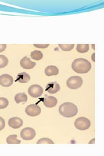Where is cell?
Instances as JSON below:
<instances>
[{
  "label": "cell",
  "mask_w": 104,
  "mask_h": 156,
  "mask_svg": "<svg viewBox=\"0 0 104 156\" xmlns=\"http://www.w3.org/2000/svg\"><path fill=\"white\" fill-rule=\"evenodd\" d=\"M59 46L60 47L62 50L64 51H69L73 50L74 47V44H59Z\"/></svg>",
  "instance_id": "20"
},
{
  "label": "cell",
  "mask_w": 104,
  "mask_h": 156,
  "mask_svg": "<svg viewBox=\"0 0 104 156\" xmlns=\"http://www.w3.org/2000/svg\"><path fill=\"white\" fill-rule=\"evenodd\" d=\"M60 89H61L60 85H59L57 83L52 82V83H49L47 85L46 90L49 93L55 94L56 92L60 90Z\"/></svg>",
  "instance_id": "12"
},
{
  "label": "cell",
  "mask_w": 104,
  "mask_h": 156,
  "mask_svg": "<svg viewBox=\"0 0 104 156\" xmlns=\"http://www.w3.org/2000/svg\"><path fill=\"white\" fill-rule=\"evenodd\" d=\"M91 121L88 119L85 118V117H80L77 118L75 122H74V125H75L76 128L81 131H85L87 130L90 128L91 126Z\"/></svg>",
  "instance_id": "4"
},
{
  "label": "cell",
  "mask_w": 104,
  "mask_h": 156,
  "mask_svg": "<svg viewBox=\"0 0 104 156\" xmlns=\"http://www.w3.org/2000/svg\"><path fill=\"white\" fill-rule=\"evenodd\" d=\"M76 50L81 53H87L89 50L88 44H77L76 47Z\"/></svg>",
  "instance_id": "18"
},
{
  "label": "cell",
  "mask_w": 104,
  "mask_h": 156,
  "mask_svg": "<svg viewBox=\"0 0 104 156\" xmlns=\"http://www.w3.org/2000/svg\"><path fill=\"white\" fill-rule=\"evenodd\" d=\"M7 143L8 144H20L21 140L17 139L16 135H9L7 138Z\"/></svg>",
  "instance_id": "16"
},
{
  "label": "cell",
  "mask_w": 104,
  "mask_h": 156,
  "mask_svg": "<svg viewBox=\"0 0 104 156\" xmlns=\"http://www.w3.org/2000/svg\"><path fill=\"white\" fill-rule=\"evenodd\" d=\"M26 113L29 116H37L41 113V107L36 104H31L26 109Z\"/></svg>",
  "instance_id": "6"
},
{
  "label": "cell",
  "mask_w": 104,
  "mask_h": 156,
  "mask_svg": "<svg viewBox=\"0 0 104 156\" xmlns=\"http://www.w3.org/2000/svg\"><path fill=\"white\" fill-rule=\"evenodd\" d=\"M6 48H7L6 44H0V53L5 50Z\"/></svg>",
  "instance_id": "25"
},
{
  "label": "cell",
  "mask_w": 104,
  "mask_h": 156,
  "mask_svg": "<svg viewBox=\"0 0 104 156\" xmlns=\"http://www.w3.org/2000/svg\"><path fill=\"white\" fill-rule=\"evenodd\" d=\"M59 113L63 116L66 118H71L75 116L78 112L77 106L70 102H66L60 105L59 108Z\"/></svg>",
  "instance_id": "2"
},
{
  "label": "cell",
  "mask_w": 104,
  "mask_h": 156,
  "mask_svg": "<svg viewBox=\"0 0 104 156\" xmlns=\"http://www.w3.org/2000/svg\"><path fill=\"white\" fill-rule=\"evenodd\" d=\"M83 85V80L81 77L79 76H72L66 81L67 87L70 89H78Z\"/></svg>",
  "instance_id": "3"
},
{
  "label": "cell",
  "mask_w": 104,
  "mask_h": 156,
  "mask_svg": "<svg viewBox=\"0 0 104 156\" xmlns=\"http://www.w3.org/2000/svg\"><path fill=\"white\" fill-rule=\"evenodd\" d=\"M44 73H45V74L47 76H56V75H58L59 74V69L56 66L50 65V66H47V68H46Z\"/></svg>",
  "instance_id": "13"
},
{
  "label": "cell",
  "mask_w": 104,
  "mask_h": 156,
  "mask_svg": "<svg viewBox=\"0 0 104 156\" xmlns=\"http://www.w3.org/2000/svg\"><path fill=\"white\" fill-rule=\"evenodd\" d=\"M91 63L83 58H76L72 64V70L78 74H86L91 70Z\"/></svg>",
  "instance_id": "1"
},
{
  "label": "cell",
  "mask_w": 104,
  "mask_h": 156,
  "mask_svg": "<svg viewBox=\"0 0 104 156\" xmlns=\"http://www.w3.org/2000/svg\"><path fill=\"white\" fill-rule=\"evenodd\" d=\"M36 65V63L31 61L30 58L25 57L20 61V66L24 69H32Z\"/></svg>",
  "instance_id": "10"
},
{
  "label": "cell",
  "mask_w": 104,
  "mask_h": 156,
  "mask_svg": "<svg viewBox=\"0 0 104 156\" xmlns=\"http://www.w3.org/2000/svg\"><path fill=\"white\" fill-rule=\"evenodd\" d=\"M37 144H53L54 142L50 139L42 138L38 140Z\"/></svg>",
  "instance_id": "22"
},
{
  "label": "cell",
  "mask_w": 104,
  "mask_h": 156,
  "mask_svg": "<svg viewBox=\"0 0 104 156\" xmlns=\"http://www.w3.org/2000/svg\"><path fill=\"white\" fill-rule=\"evenodd\" d=\"M8 124L13 129H18L22 126L23 120L18 117H13L9 120Z\"/></svg>",
  "instance_id": "9"
},
{
  "label": "cell",
  "mask_w": 104,
  "mask_h": 156,
  "mask_svg": "<svg viewBox=\"0 0 104 156\" xmlns=\"http://www.w3.org/2000/svg\"><path fill=\"white\" fill-rule=\"evenodd\" d=\"M43 104L46 107L51 108L57 104V99L53 96H47L45 98H44Z\"/></svg>",
  "instance_id": "11"
},
{
  "label": "cell",
  "mask_w": 104,
  "mask_h": 156,
  "mask_svg": "<svg viewBox=\"0 0 104 156\" xmlns=\"http://www.w3.org/2000/svg\"><path fill=\"white\" fill-rule=\"evenodd\" d=\"M36 132L34 129L31 128H23L20 132L21 137L25 140H30L34 138Z\"/></svg>",
  "instance_id": "5"
},
{
  "label": "cell",
  "mask_w": 104,
  "mask_h": 156,
  "mask_svg": "<svg viewBox=\"0 0 104 156\" xmlns=\"http://www.w3.org/2000/svg\"><path fill=\"white\" fill-rule=\"evenodd\" d=\"M33 46L38 48L44 49V48H47L48 46H49V44H33Z\"/></svg>",
  "instance_id": "24"
},
{
  "label": "cell",
  "mask_w": 104,
  "mask_h": 156,
  "mask_svg": "<svg viewBox=\"0 0 104 156\" xmlns=\"http://www.w3.org/2000/svg\"><path fill=\"white\" fill-rule=\"evenodd\" d=\"M14 100L17 104L21 103V102H26L27 101V96L24 93H18L14 97Z\"/></svg>",
  "instance_id": "15"
},
{
  "label": "cell",
  "mask_w": 104,
  "mask_h": 156,
  "mask_svg": "<svg viewBox=\"0 0 104 156\" xmlns=\"http://www.w3.org/2000/svg\"><path fill=\"white\" fill-rule=\"evenodd\" d=\"M31 57L33 60L39 61L43 58V53L41 51L34 50L31 53Z\"/></svg>",
  "instance_id": "17"
},
{
  "label": "cell",
  "mask_w": 104,
  "mask_h": 156,
  "mask_svg": "<svg viewBox=\"0 0 104 156\" xmlns=\"http://www.w3.org/2000/svg\"><path fill=\"white\" fill-rule=\"evenodd\" d=\"M28 93L31 97L38 98L43 94L42 87L38 85H33L28 89Z\"/></svg>",
  "instance_id": "7"
},
{
  "label": "cell",
  "mask_w": 104,
  "mask_h": 156,
  "mask_svg": "<svg viewBox=\"0 0 104 156\" xmlns=\"http://www.w3.org/2000/svg\"><path fill=\"white\" fill-rule=\"evenodd\" d=\"M31 80V77L26 72H22L17 76L16 81H18L21 83H26Z\"/></svg>",
  "instance_id": "14"
},
{
  "label": "cell",
  "mask_w": 104,
  "mask_h": 156,
  "mask_svg": "<svg viewBox=\"0 0 104 156\" xmlns=\"http://www.w3.org/2000/svg\"><path fill=\"white\" fill-rule=\"evenodd\" d=\"M8 58L3 55H0V68L5 67L8 64Z\"/></svg>",
  "instance_id": "19"
},
{
  "label": "cell",
  "mask_w": 104,
  "mask_h": 156,
  "mask_svg": "<svg viewBox=\"0 0 104 156\" xmlns=\"http://www.w3.org/2000/svg\"><path fill=\"white\" fill-rule=\"evenodd\" d=\"M9 105V101L5 98H0V109L6 108Z\"/></svg>",
  "instance_id": "21"
},
{
  "label": "cell",
  "mask_w": 104,
  "mask_h": 156,
  "mask_svg": "<svg viewBox=\"0 0 104 156\" xmlns=\"http://www.w3.org/2000/svg\"><path fill=\"white\" fill-rule=\"evenodd\" d=\"M5 126V122L2 117L0 116V131H2L4 129Z\"/></svg>",
  "instance_id": "23"
},
{
  "label": "cell",
  "mask_w": 104,
  "mask_h": 156,
  "mask_svg": "<svg viewBox=\"0 0 104 156\" xmlns=\"http://www.w3.org/2000/svg\"><path fill=\"white\" fill-rule=\"evenodd\" d=\"M13 78L9 74H3L0 76V85L8 87L13 85Z\"/></svg>",
  "instance_id": "8"
}]
</instances>
